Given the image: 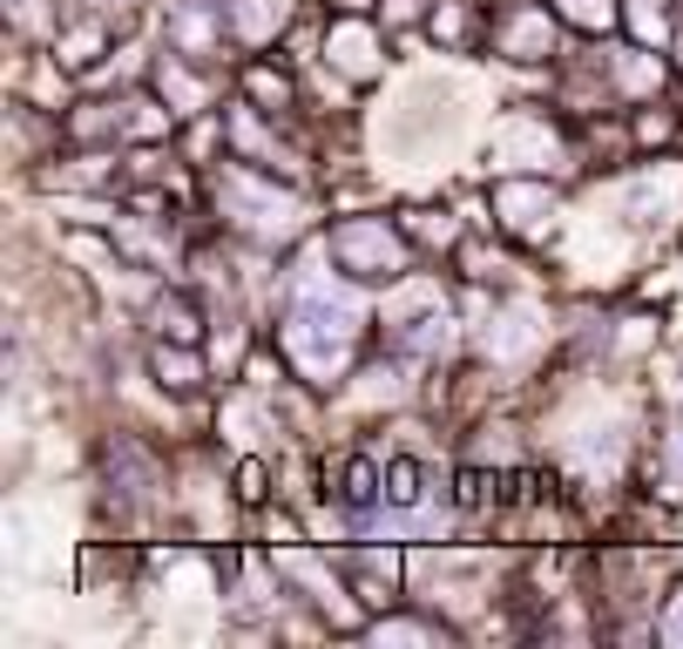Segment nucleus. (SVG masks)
Instances as JSON below:
<instances>
[{
  "mask_svg": "<svg viewBox=\"0 0 683 649\" xmlns=\"http://www.w3.org/2000/svg\"><path fill=\"white\" fill-rule=\"evenodd\" d=\"M332 251L358 277H399V264H407V230H392V224H339Z\"/></svg>",
  "mask_w": 683,
  "mask_h": 649,
  "instance_id": "nucleus-1",
  "label": "nucleus"
},
{
  "mask_svg": "<svg viewBox=\"0 0 683 649\" xmlns=\"http://www.w3.org/2000/svg\"><path fill=\"white\" fill-rule=\"evenodd\" d=\"M494 41H501V55H514V61H542L555 48V14L548 8L508 14V21H494Z\"/></svg>",
  "mask_w": 683,
  "mask_h": 649,
  "instance_id": "nucleus-2",
  "label": "nucleus"
},
{
  "mask_svg": "<svg viewBox=\"0 0 683 649\" xmlns=\"http://www.w3.org/2000/svg\"><path fill=\"white\" fill-rule=\"evenodd\" d=\"M149 332L170 339V345H196V332H204V324H196V298L190 292H163L149 305Z\"/></svg>",
  "mask_w": 683,
  "mask_h": 649,
  "instance_id": "nucleus-3",
  "label": "nucleus"
},
{
  "mask_svg": "<svg viewBox=\"0 0 683 649\" xmlns=\"http://www.w3.org/2000/svg\"><path fill=\"white\" fill-rule=\"evenodd\" d=\"M149 358H156V373H163V386H170V392H196V352H190V345H177V352H170V339H156V352H149Z\"/></svg>",
  "mask_w": 683,
  "mask_h": 649,
  "instance_id": "nucleus-4",
  "label": "nucleus"
},
{
  "mask_svg": "<svg viewBox=\"0 0 683 649\" xmlns=\"http://www.w3.org/2000/svg\"><path fill=\"white\" fill-rule=\"evenodd\" d=\"M237 494H244V501H264V467H258V460L237 467Z\"/></svg>",
  "mask_w": 683,
  "mask_h": 649,
  "instance_id": "nucleus-5",
  "label": "nucleus"
}]
</instances>
